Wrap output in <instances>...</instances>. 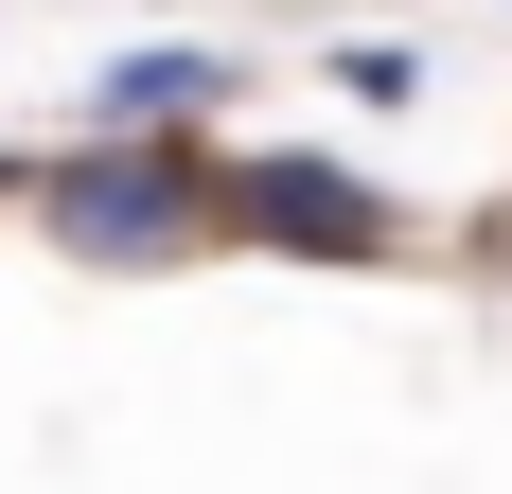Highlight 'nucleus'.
Here are the masks:
<instances>
[{
    "label": "nucleus",
    "mask_w": 512,
    "mask_h": 494,
    "mask_svg": "<svg viewBox=\"0 0 512 494\" xmlns=\"http://www.w3.org/2000/svg\"><path fill=\"white\" fill-rule=\"evenodd\" d=\"M18 212H36V247L106 265V283H177L195 247H230V159L106 124V142H53L36 177H18Z\"/></svg>",
    "instance_id": "f257e3e1"
},
{
    "label": "nucleus",
    "mask_w": 512,
    "mask_h": 494,
    "mask_svg": "<svg viewBox=\"0 0 512 494\" xmlns=\"http://www.w3.org/2000/svg\"><path fill=\"white\" fill-rule=\"evenodd\" d=\"M230 247H283V265H389V247H407V212L371 195L354 159L230 142Z\"/></svg>",
    "instance_id": "f03ea898"
},
{
    "label": "nucleus",
    "mask_w": 512,
    "mask_h": 494,
    "mask_svg": "<svg viewBox=\"0 0 512 494\" xmlns=\"http://www.w3.org/2000/svg\"><path fill=\"white\" fill-rule=\"evenodd\" d=\"M230 89H248L230 53H124L89 89V124H230Z\"/></svg>",
    "instance_id": "7ed1b4c3"
},
{
    "label": "nucleus",
    "mask_w": 512,
    "mask_h": 494,
    "mask_svg": "<svg viewBox=\"0 0 512 494\" xmlns=\"http://www.w3.org/2000/svg\"><path fill=\"white\" fill-rule=\"evenodd\" d=\"M18 177H36V159H0V195H18Z\"/></svg>",
    "instance_id": "20e7f679"
}]
</instances>
